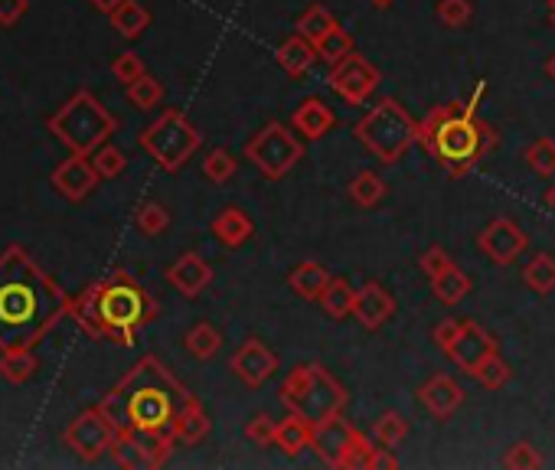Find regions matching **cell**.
Instances as JSON below:
<instances>
[{
  "mask_svg": "<svg viewBox=\"0 0 555 470\" xmlns=\"http://www.w3.org/2000/svg\"><path fill=\"white\" fill-rule=\"evenodd\" d=\"M190 399L193 395L170 376V369L164 363L154 360V356H144V360L131 369V376L121 379L118 386L98 402V408L108 415V422L115 428L160 431V428H170L174 415Z\"/></svg>",
  "mask_w": 555,
  "mask_h": 470,
  "instance_id": "obj_1",
  "label": "cell"
},
{
  "mask_svg": "<svg viewBox=\"0 0 555 470\" xmlns=\"http://www.w3.org/2000/svg\"><path fill=\"white\" fill-rule=\"evenodd\" d=\"M40 304L69 307L66 294L49 281L20 249L0 258V350L4 346H33V340L53 327V320L36 317Z\"/></svg>",
  "mask_w": 555,
  "mask_h": 470,
  "instance_id": "obj_2",
  "label": "cell"
},
{
  "mask_svg": "<svg viewBox=\"0 0 555 470\" xmlns=\"http://www.w3.org/2000/svg\"><path fill=\"white\" fill-rule=\"evenodd\" d=\"M500 134L477 115H467L461 102L435 105L418 121V144L451 173V177H467L493 147Z\"/></svg>",
  "mask_w": 555,
  "mask_h": 470,
  "instance_id": "obj_3",
  "label": "cell"
},
{
  "mask_svg": "<svg viewBox=\"0 0 555 470\" xmlns=\"http://www.w3.org/2000/svg\"><path fill=\"white\" fill-rule=\"evenodd\" d=\"M79 314V324L95 337H111L121 346H134L138 327L151 324L157 317V301L147 294L138 281H131L125 271L105 284H92L82 298L72 304Z\"/></svg>",
  "mask_w": 555,
  "mask_h": 470,
  "instance_id": "obj_4",
  "label": "cell"
},
{
  "mask_svg": "<svg viewBox=\"0 0 555 470\" xmlns=\"http://www.w3.org/2000/svg\"><path fill=\"white\" fill-rule=\"evenodd\" d=\"M353 138L373 154L382 167H392L418 144V121L409 115V108L396 98H379V102L356 121Z\"/></svg>",
  "mask_w": 555,
  "mask_h": 470,
  "instance_id": "obj_5",
  "label": "cell"
},
{
  "mask_svg": "<svg viewBox=\"0 0 555 470\" xmlns=\"http://www.w3.org/2000/svg\"><path fill=\"white\" fill-rule=\"evenodd\" d=\"M278 399L288 412L301 415L304 422L320 425V422H327V418L340 415L343 408H347L350 395L324 366L304 363L298 369H291V376L281 382Z\"/></svg>",
  "mask_w": 555,
  "mask_h": 470,
  "instance_id": "obj_6",
  "label": "cell"
},
{
  "mask_svg": "<svg viewBox=\"0 0 555 470\" xmlns=\"http://www.w3.org/2000/svg\"><path fill=\"white\" fill-rule=\"evenodd\" d=\"M49 131L69 147V154H95L118 128V118L92 92L79 89L69 102L46 121Z\"/></svg>",
  "mask_w": 555,
  "mask_h": 470,
  "instance_id": "obj_7",
  "label": "cell"
},
{
  "mask_svg": "<svg viewBox=\"0 0 555 470\" xmlns=\"http://www.w3.org/2000/svg\"><path fill=\"white\" fill-rule=\"evenodd\" d=\"M138 144L151 154V160L160 170L177 173L196 151H200L203 134L196 131V125L180 108H167V111H160L157 121H151V125L141 131Z\"/></svg>",
  "mask_w": 555,
  "mask_h": 470,
  "instance_id": "obj_8",
  "label": "cell"
},
{
  "mask_svg": "<svg viewBox=\"0 0 555 470\" xmlns=\"http://www.w3.org/2000/svg\"><path fill=\"white\" fill-rule=\"evenodd\" d=\"M304 144L294 138L288 125L281 121H268V125L252 134L249 144H245V160H252L255 170L262 173L265 180H285L288 173L301 164Z\"/></svg>",
  "mask_w": 555,
  "mask_h": 470,
  "instance_id": "obj_9",
  "label": "cell"
},
{
  "mask_svg": "<svg viewBox=\"0 0 555 470\" xmlns=\"http://www.w3.org/2000/svg\"><path fill=\"white\" fill-rule=\"evenodd\" d=\"M379 82H382L379 69L366 56L356 53V49L350 56H343L340 63H333L327 72V89L340 95L347 105H366L369 95L379 89Z\"/></svg>",
  "mask_w": 555,
  "mask_h": 470,
  "instance_id": "obj_10",
  "label": "cell"
},
{
  "mask_svg": "<svg viewBox=\"0 0 555 470\" xmlns=\"http://www.w3.org/2000/svg\"><path fill=\"white\" fill-rule=\"evenodd\" d=\"M115 435H118V428L108 422V415L102 412V408H89V412H82L76 422L69 425L66 444H69V451L79 457V461L92 464L105 451H111Z\"/></svg>",
  "mask_w": 555,
  "mask_h": 470,
  "instance_id": "obj_11",
  "label": "cell"
},
{
  "mask_svg": "<svg viewBox=\"0 0 555 470\" xmlns=\"http://www.w3.org/2000/svg\"><path fill=\"white\" fill-rule=\"evenodd\" d=\"M526 245H529V239H526V232L516 226L513 219H507V216H500V219H490L484 229H480V235H477V249L484 252L493 265H513L516 258H520L523 252H526Z\"/></svg>",
  "mask_w": 555,
  "mask_h": 470,
  "instance_id": "obj_12",
  "label": "cell"
},
{
  "mask_svg": "<svg viewBox=\"0 0 555 470\" xmlns=\"http://www.w3.org/2000/svg\"><path fill=\"white\" fill-rule=\"evenodd\" d=\"M232 373L242 382V386L258 389L278 373V356L268 343H262L258 337H249L236 353H232Z\"/></svg>",
  "mask_w": 555,
  "mask_h": 470,
  "instance_id": "obj_13",
  "label": "cell"
},
{
  "mask_svg": "<svg viewBox=\"0 0 555 470\" xmlns=\"http://www.w3.org/2000/svg\"><path fill=\"white\" fill-rule=\"evenodd\" d=\"M356 435H360V431H356V428L347 422V418H343V412H340V415L327 418V422L314 425V441H311V448L317 451V457H320V461H324L327 467H337V470H340L343 461H347L350 448H353Z\"/></svg>",
  "mask_w": 555,
  "mask_h": 470,
  "instance_id": "obj_14",
  "label": "cell"
},
{
  "mask_svg": "<svg viewBox=\"0 0 555 470\" xmlns=\"http://www.w3.org/2000/svg\"><path fill=\"white\" fill-rule=\"evenodd\" d=\"M98 180H102V173L95 170L89 154H69L63 164L53 170V187L59 190V196H66L69 203H82L85 196L98 187Z\"/></svg>",
  "mask_w": 555,
  "mask_h": 470,
  "instance_id": "obj_15",
  "label": "cell"
},
{
  "mask_svg": "<svg viewBox=\"0 0 555 470\" xmlns=\"http://www.w3.org/2000/svg\"><path fill=\"white\" fill-rule=\"evenodd\" d=\"M490 353H497V337H493V333L484 330L480 324H474V320H464V330H461L458 343H454L444 356H448V360L458 366L461 373L474 376V369L484 363Z\"/></svg>",
  "mask_w": 555,
  "mask_h": 470,
  "instance_id": "obj_16",
  "label": "cell"
},
{
  "mask_svg": "<svg viewBox=\"0 0 555 470\" xmlns=\"http://www.w3.org/2000/svg\"><path fill=\"white\" fill-rule=\"evenodd\" d=\"M353 317L360 320V327L366 330H382L392 317H396V298L389 294L386 284L366 281L363 288H356Z\"/></svg>",
  "mask_w": 555,
  "mask_h": 470,
  "instance_id": "obj_17",
  "label": "cell"
},
{
  "mask_svg": "<svg viewBox=\"0 0 555 470\" xmlns=\"http://www.w3.org/2000/svg\"><path fill=\"white\" fill-rule=\"evenodd\" d=\"M167 281L183 294V298H200L206 284L213 281V265L200 252H183L174 265L167 268Z\"/></svg>",
  "mask_w": 555,
  "mask_h": 470,
  "instance_id": "obj_18",
  "label": "cell"
},
{
  "mask_svg": "<svg viewBox=\"0 0 555 470\" xmlns=\"http://www.w3.org/2000/svg\"><path fill=\"white\" fill-rule=\"evenodd\" d=\"M418 402L428 408V415H435L444 422V418H451L464 405V389L454 376L438 373V376H431L422 389H418Z\"/></svg>",
  "mask_w": 555,
  "mask_h": 470,
  "instance_id": "obj_19",
  "label": "cell"
},
{
  "mask_svg": "<svg viewBox=\"0 0 555 470\" xmlns=\"http://www.w3.org/2000/svg\"><path fill=\"white\" fill-rule=\"evenodd\" d=\"M291 125L298 134H304L307 141H320L333 125H337V115H333V108L324 98H304V102L294 108Z\"/></svg>",
  "mask_w": 555,
  "mask_h": 470,
  "instance_id": "obj_20",
  "label": "cell"
},
{
  "mask_svg": "<svg viewBox=\"0 0 555 470\" xmlns=\"http://www.w3.org/2000/svg\"><path fill=\"white\" fill-rule=\"evenodd\" d=\"M209 229H213V235L222 245H226V249H242V245L255 235V219L245 213V209H239V206H226L213 219V226H209Z\"/></svg>",
  "mask_w": 555,
  "mask_h": 470,
  "instance_id": "obj_21",
  "label": "cell"
},
{
  "mask_svg": "<svg viewBox=\"0 0 555 470\" xmlns=\"http://www.w3.org/2000/svg\"><path fill=\"white\" fill-rule=\"evenodd\" d=\"M275 59H278V66L288 72L291 79H301L311 72L314 66V59H317V46L307 40V36L301 33H291L288 40H281L278 49H275Z\"/></svg>",
  "mask_w": 555,
  "mask_h": 470,
  "instance_id": "obj_22",
  "label": "cell"
},
{
  "mask_svg": "<svg viewBox=\"0 0 555 470\" xmlns=\"http://www.w3.org/2000/svg\"><path fill=\"white\" fill-rule=\"evenodd\" d=\"M170 431H174V438L180 444H200L209 435V415L203 412V405H200V399H196V395L174 415V422H170Z\"/></svg>",
  "mask_w": 555,
  "mask_h": 470,
  "instance_id": "obj_23",
  "label": "cell"
},
{
  "mask_svg": "<svg viewBox=\"0 0 555 470\" xmlns=\"http://www.w3.org/2000/svg\"><path fill=\"white\" fill-rule=\"evenodd\" d=\"M330 278L333 275H330L324 265L314 262V258H307V262H301L288 275V288L298 294V298H304V301H320V294H324Z\"/></svg>",
  "mask_w": 555,
  "mask_h": 470,
  "instance_id": "obj_24",
  "label": "cell"
},
{
  "mask_svg": "<svg viewBox=\"0 0 555 470\" xmlns=\"http://www.w3.org/2000/svg\"><path fill=\"white\" fill-rule=\"evenodd\" d=\"M314 441V425L304 422L301 415L288 412L285 422H278V435H275V448L285 454V457H298L311 448Z\"/></svg>",
  "mask_w": 555,
  "mask_h": 470,
  "instance_id": "obj_25",
  "label": "cell"
},
{
  "mask_svg": "<svg viewBox=\"0 0 555 470\" xmlns=\"http://www.w3.org/2000/svg\"><path fill=\"white\" fill-rule=\"evenodd\" d=\"M108 20L125 40H138V36L151 27V10L138 4V0H121V4L108 14Z\"/></svg>",
  "mask_w": 555,
  "mask_h": 470,
  "instance_id": "obj_26",
  "label": "cell"
},
{
  "mask_svg": "<svg viewBox=\"0 0 555 470\" xmlns=\"http://www.w3.org/2000/svg\"><path fill=\"white\" fill-rule=\"evenodd\" d=\"M0 376L14 386H23L36 376V356L30 346H4L0 350Z\"/></svg>",
  "mask_w": 555,
  "mask_h": 470,
  "instance_id": "obj_27",
  "label": "cell"
},
{
  "mask_svg": "<svg viewBox=\"0 0 555 470\" xmlns=\"http://www.w3.org/2000/svg\"><path fill=\"white\" fill-rule=\"evenodd\" d=\"M353 304H356V288L347 278H330V284L320 294V307L327 311L330 320H347L353 317Z\"/></svg>",
  "mask_w": 555,
  "mask_h": 470,
  "instance_id": "obj_28",
  "label": "cell"
},
{
  "mask_svg": "<svg viewBox=\"0 0 555 470\" xmlns=\"http://www.w3.org/2000/svg\"><path fill=\"white\" fill-rule=\"evenodd\" d=\"M350 200L356 206H363V209H373L379 206L382 200H386V193H389V183L379 177V173L373 170H360L356 177L350 180Z\"/></svg>",
  "mask_w": 555,
  "mask_h": 470,
  "instance_id": "obj_29",
  "label": "cell"
},
{
  "mask_svg": "<svg viewBox=\"0 0 555 470\" xmlns=\"http://www.w3.org/2000/svg\"><path fill=\"white\" fill-rule=\"evenodd\" d=\"M523 284L533 294H552L555 291V258L549 252H536L523 268Z\"/></svg>",
  "mask_w": 555,
  "mask_h": 470,
  "instance_id": "obj_30",
  "label": "cell"
},
{
  "mask_svg": "<svg viewBox=\"0 0 555 470\" xmlns=\"http://www.w3.org/2000/svg\"><path fill=\"white\" fill-rule=\"evenodd\" d=\"M471 291H474V284H471V278H467L458 265H454V268L448 271V275L431 278V294H435V301L448 304V307L461 304Z\"/></svg>",
  "mask_w": 555,
  "mask_h": 470,
  "instance_id": "obj_31",
  "label": "cell"
},
{
  "mask_svg": "<svg viewBox=\"0 0 555 470\" xmlns=\"http://www.w3.org/2000/svg\"><path fill=\"white\" fill-rule=\"evenodd\" d=\"M333 27H340L337 17H333L324 4H311V7H307L304 14L298 17V23H294V33L307 36V40H311V43L317 46V43L324 40V36H327Z\"/></svg>",
  "mask_w": 555,
  "mask_h": 470,
  "instance_id": "obj_32",
  "label": "cell"
},
{
  "mask_svg": "<svg viewBox=\"0 0 555 470\" xmlns=\"http://www.w3.org/2000/svg\"><path fill=\"white\" fill-rule=\"evenodd\" d=\"M373 438H376V444H382V448L396 451L405 444V438H409V422H405L399 412H382L379 422L373 425Z\"/></svg>",
  "mask_w": 555,
  "mask_h": 470,
  "instance_id": "obj_33",
  "label": "cell"
},
{
  "mask_svg": "<svg viewBox=\"0 0 555 470\" xmlns=\"http://www.w3.org/2000/svg\"><path fill=\"white\" fill-rule=\"evenodd\" d=\"M187 350L196 356V360H213V356L219 353V346H222V333L213 327V324H206V320H200L190 333H187Z\"/></svg>",
  "mask_w": 555,
  "mask_h": 470,
  "instance_id": "obj_34",
  "label": "cell"
},
{
  "mask_svg": "<svg viewBox=\"0 0 555 470\" xmlns=\"http://www.w3.org/2000/svg\"><path fill=\"white\" fill-rule=\"evenodd\" d=\"M474 379H477L484 389H490V392H497V389L507 386V382H510V366H507V360L500 356V350L490 353L487 360L474 369Z\"/></svg>",
  "mask_w": 555,
  "mask_h": 470,
  "instance_id": "obj_35",
  "label": "cell"
},
{
  "mask_svg": "<svg viewBox=\"0 0 555 470\" xmlns=\"http://www.w3.org/2000/svg\"><path fill=\"white\" fill-rule=\"evenodd\" d=\"M353 53V36L343 30V27H333L324 40L317 43V59H324L327 66L333 63H340L343 56H350Z\"/></svg>",
  "mask_w": 555,
  "mask_h": 470,
  "instance_id": "obj_36",
  "label": "cell"
},
{
  "mask_svg": "<svg viewBox=\"0 0 555 470\" xmlns=\"http://www.w3.org/2000/svg\"><path fill=\"white\" fill-rule=\"evenodd\" d=\"M160 98H164V85H160L154 76H147V72H144V76H141L138 82L128 85V102H131L134 108H141V111L157 108Z\"/></svg>",
  "mask_w": 555,
  "mask_h": 470,
  "instance_id": "obj_37",
  "label": "cell"
},
{
  "mask_svg": "<svg viewBox=\"0 0 555 470\" xmlns=\"http://www.w3.org/2000/svg\"><path fill=\"white\" fill-rule=\"evenodd\" d=\"M435 17L448 30H464L467 23L474 20V4H471V0H438V4H435Z\"/></svg>",
  "mask_w": 555,
  "mask_h": 470,
  "instance_id": "obj_38",
  "label": "cell"
},
{
  "mask_svg": "<svg viewBox=\"0 0 555 470\" xmlns=\"http://www.w3.org/2000/svg\"><path fill=\"white\" fill-rule=\"evenodd\" d=\"M526 164L533 167L539 177H555V141L552 138H536L533 144L523 151Z\"/></svg>",
  "mask_w": 555,
  "mask_h": 470,
  "instance_id": "obj_39",
  "label": "cell"
},
{
  "mask_svg": "<svg viewBox=\"0 0 555 470\" xmlns=\"http://www.w3.org/2000/svg\"><path fill=\"white\" fill-rule=\"evenodd\" d=\"M236 170H239V160L232 157L226 147H216V151H209V157L203 160V177L213 183H229L236 177Z\"/></svg>",
  "mask_w": 555,
  "mask_h": 470,
  "instance_id": "obj_40",
  "label": "cell"
},
{
  "mask_svg": "<svg viewBox=\"0 0 555 470\" xmlns=\"http://www.w3.org/2000/svg\"><path fill=\"white\" fill-rule=\"evenodd\" d=\"M92 164H95V170L102 173L105 180H115V177H121V173H125L128 157H125V151H121V147L102 144V147H98V151L92 154Z\"/></svg>",
  "mask_w": 555,
  "mask_h": 470,
  "instance_id": "obj_41",
  "label": "cell"
},
{
  "mask_svg": "<svg viewBox=\"0 0 555 470\" xmlns=\"http://www.w3.org/2000/svg\"><path fill=\"white\" fill-rule=\"evenodd\" d=\"M134 222H138V229L144 235H160V232H167V226H170V213H167V206L147 200V203L138 206V213H134Z\"/></svg>",
  "mask_w": 555,
  "mask_h": 470,
  "instance_id": "obj_42",
  "label": "cell"
},
{
  "mask_svg": "<svg viewBox=\"0 0 555 470\" xmlns=\"http://www.w3.org/2000/svg\"><path fill=\"white\" fill-rule=\"evenodd\" d=\"M376 438L369 441L363 431L360 435H356V441H353V448H350V454H347V461H343V470H373V454H376Z\"/></svg>",
  "mask_w": 555,
  "mask_h": 470,
  "instance_id": "obj_43",
  "label": "cell"
},
{
  "mask_svg": "<svg viewBox=\"0 0 555 470\" xmlns=\"http://www.w3.org/2000/svg\"><path fill=\"white\" fill-rule=\"evenodd\" d=\"M418 268H422V275L431 281V278L448 275V271L454 268V258L444 252L441 245H431V249H425V255L418 258Z\"/></svg>",
  "mask_w": 555,
  "mask_h": 470,
  "instance_id": "obj_44",
  "label": "cell"
},
{
  "mask_svg": "<svg viewBox=\"0 0 555 470\" xmlns=\"http://www.w3.org/2000/svg\"><path fill=\"white\" fill-rule=\"evenodd\" d=\"M503 464H507L510 470H536V467H542V457H539V451L529 441H520V444H513V448L507 451Z\"/></svg>",
  "mask_w": 555,
  "mask_h": 470,
  "instance_id": "obj_45",
  "label": "cell"
},
{
  "mask_svg": "<svg viewBox=\"0 0 555 470\" xmlns=\"http://www.w3.org/2000/svg\"><path fill=\"white\" fill-rule=\"evenodd\" d=\"M144 63H141V56L138 53H121L115 63H111V76H115L118 82H125V85H131V82H138L141 76H144Z\"/></svg>",
  "mask_w": 555,
  "mask_h": 470,
  "instance_id": "obj_46",
  "label": "cell"
},
{
  "mask_svg": "<svg viewBox=\"0 0 555 470\" xmlns=\"http://www.w3.org/2000/svg\"><path fill=\"white\" fill-rule=\"evenodd\" d=\"M275 435H278V422L268 415H255L252 422L245 425V438H249L252 444H262V448L275 444Z\"/></svg>",
  "mask_w": 555,
  "mask_h": 470,
  "instance_id": "obj_47",
  "label": "cell"
},
{
  "mask_svg": "<svg viewBox=\"0 0 555 470\" xmlns=\"http://www.w3.org/2000/svg\"><path fill=\"white\" fill-rule=\"evenodd\" d=\"M461 330H464V320H458V317H448V320H441V324L431 330V340H435V346L441 353H448L454 343H458V337H461Z\"/></svg>",
  "mask_w": 555,
  "mask_h": 470,
  "instance_id": "obj_48",
  "label": "cell"
},
{
  "mask_svg": "<svg viewBox=\"0 0 555 470\" xmlns=\"http://www.w3.org/2000/svg\"><path fill=\"white\" fill-rule=\"evenodd\" d=\"M30 10V0H0V27L10 30Z\"/></svg>",
  "mask_w": 555,
  "mask_h": 470,
  "instance_id": "obj_49",
  "label": "cell"
},
{
  "mask_svg": "<svg viewBox=\"0 0 555 470\" xmlns=\"http://www.w3.org/2000/svg\"><path fill=\"white\" fill-rule=\"evenodd\" d=\"M399 467V457H396V451H389V448H376V454H373V470H396Z\"/></svg>",
  "mask_w": 555,
  "mask_h": 470,
  "instance_id": "obj_50",
  "label": "cell"
},
{
  "mask_svg": "<svg viewBox=\"0 0 555 470\" xmlns=\"http://www.w3.org/2000/svg\"><path fill=\"white\" fill-rule=\"evenodd\" d=\"M89 4L95 7V10H102V14H111V10H115L121 0H89Z\"/></svg>",
  "mask_w": 555,
  "mask_h": 470,
  "instance_id": "obj_51",
  "label": "cell"
},
{
  "mask_svg": "<svg viewBox=\"0 0 555 470\" xmlns=\"http://www.w3.org/2000/svg\"><path fill=\"white\" fill-rule=\"evenodd\" d=\"M546 76H549V79L555 82V53L549 56V63H546Z\"/></svg>",
  "mask_w": 555,
  "mask_h": 470,
  "instance_id": "obj_52",
  "label": "cell"
},
{
  "mask_svg": "<svg viewBox=\"0 0 555 470\" xmlns=\"http://www.w3.org/2000/svg\"><path fill=\"white\" fill-rule=\"evenodd\" d=\"M369 4H373L376 10H386V7H392V4H396V0H369Z\"/></svg>",
  "mask_w": 555,
  "mask_h": 470,
  "instance_id": "obj_53",
  "label": "cell"
},
{
  "mask_svg": "<svg viewBox=\"0 0 555 470\" xmlns=\"http://www.w3.org/2000/svg\"><path fill=\"white\" fill-rule=\"evenodd\" d=\"M546 203H549V209H552V213H555V183H552V187H549V193H546Z\"/></svg>",
  "mask_w": 555,
  "mask_h": 470,
  "instance_id": "obj_54",
  "label": "cell"
},
{
  "mask_svg": "<svg viewBox=\"0 0 555 470\" xmlns=\"http://www.w3.org/2000/svg\"><path fill=\"white\" fill-rule=\"evenodd\" d=\"M552 10H555V0H549V14H552Z\"/></svg>",
  "mask_w": 555,
  "mask_h": 470,
  "instance_id": "obj_55",
  "label": "cell"
},
{
  "mask_svg": "<svg viewBox=\"0 0 555 470\" xmlns=\"http://www.w3.org/2000/svg\"><path fill=\"white\" fill-rule=\"evenodd\" d=\"M552 27H555V10H552Z\"/></svg>",
  "mask_w": 555,
  "mask_h": 470,
  "instance_id": "obj_56",
  "label": "cell"
}]
</instances>
